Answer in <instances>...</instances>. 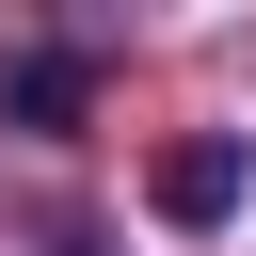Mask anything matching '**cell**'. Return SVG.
<instances>
[{"label":"cell","mask_w":256,"mask_h":256,"mask_svg":"<svg viewBox=\"0 0 256 256\" xmlns=\"http://www.w3.org/2000/svg\"><path fill=\"white\" fill-rule=\"evenodd\" d=\"M48 256H112V240H48Z\"/></svg>","instance_id":"obj_3"},{"label":"cell","mask_w":256,"mask_h":256,"mask_svg":"<svg viewBox=\"0 0 256 256\" xmlns=\"http://www.w3.org/2000/svg\"><path fill=\"white\" fill-rule=\"evenodd\" d=\"M0 112H16V128H48V144H64V128H80V112H96V48H16V64H0Z\"/></svg>","instance_id":"obj_2"},{"label":"cell","mask_w":256,"mask_h":256,"mask_svg":"<svg viewBox=\"0 0 256 256\" xmlns=\"http://www.w3.org/2000/svg\"><path fill=\"white\" fill-rule=\"evenodd\" d=\"M144 208H160L176 240H208V224H240V144H224V128H192V144H160V160H144Z\"/></svg>","instance_id":"obj_1"}]
</instances>
